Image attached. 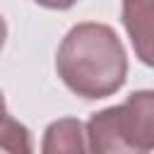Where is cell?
Instances as JSON below:
<instances>
[{"instance_id": "cell-4", "label": "cell", "mask_w": 154, "mask_h": 154, "mask_svg": "<svg viewBox=\"0 0 154 154\" xmlns=\"http://www.w3.org/2000/svg\"><path fill=\"white\" fill-rule=\"evenodd\" d=\"M41 149L46 154H53V152H84V149H89L87 147V128L77 118H60V120L48 125Z\"/></svg>"}, {"instance_id": "cell-3", "label": "cell", "mask_w": 154, "mask_h": 154, "mask_svg": "<svg viewBox=\"0 0 154 154\" xmlns=\"http://www.w3.org/2000/svg\"><path fill=\"white\" fill-rule=\"evenodd\" d=\"M120 17L135 55L154 67V0H123Z\"/></svg>"}, {"instance_id": "cell-6", "label": "cell", "mask_w": 154, "mask_h": 154, "mask_svg": "<svg viewBox=\"0 0 154 154\" xmlns=\"http://www.w3.org/2000/svg\"><path fill=\"white\" fill-rule=\"evenodd\" d=\"M7 120H10V113H7V108H5V99H2V91H0V132H2V128L7 125Z\"/></svg>"}, {"instance_id": "cell-5", "label": "cell", "mask_w": 154, "mask_h": 154, "mask_svg": "<svg viewBox=\"0 0 154 154\" xmlns=\"http://www.w3.org/2000/svg\"><path fill=\"white\" fill-rule=\"evenodd\" d=\"M34 2L41 7H48V10H70L77 0H34Z\"/></svg>"}, {"instance_id": "cell-7", "label": "cell", "mask_w": 154, "mask_h": 154, "mask_svg": "<svg viewBox=\"0 0 154 154\" xmlns=\"http://www.w3.org/2000/svg\"><path fill=\"white\" fill-rule=\"evenodd\" d=\"M5 38H7V24H5V19H2V14H0V51H2V46H5Z\"/></svg>"}, {"instance_id": "cell-2", "label": "cell", "mask_w": 154, "mask_h": 154, "mask_svg": "<svg viewBox=\"0 0 154 154\" xmlns=\"http://www.w3.org/2000/svg\"><path fill=\"white\" fill-rule=\"evenodd\" d=\"M89 152H152L154 149V89L132 91L125 103L94 113L87 123Z\"/></svg>"}, {"instance_id": "cell-1", "label": "cell", "mask_w": 154, "mask_h": 154, "mask_svg": "<svg viewBox=\"0 0 154 154\" xmlns=\"http://www.w3.org/2000/svg\"><path fill=\"white\" fill-rule=\"evenodd\" d=\"M55 70L63 84L82 99H106L128 77V55L118 34L99 22L72 26L55 53Z\"/></svg>"}]
</instances>
